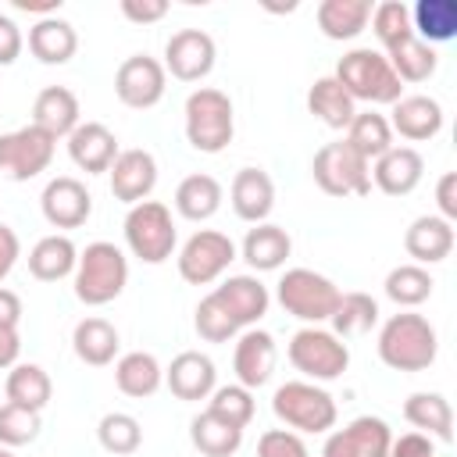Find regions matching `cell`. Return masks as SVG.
<instances>
[{"mask_svg":"<svg viewBox=\"0 0 457 457\" xmlns=\"http://www.w3.org/2000/svg\"><path fill=\"white\" fill-rule=\"evenodd\" d=\"M439 353V336L425 314L400 311L378 328V357L393 371H425Z\"/></svg>","mask_w":457,"mask_h":457,"instance_id":"cell-1","label":"cell"},{"mask_svg":"<svg viewBox=\"0 0 457 457\" xmlns=\"http://www.w3.org/2000/svg\"><path fill=\"white\" fill-rule=\"evenodd\" d=\"M346 93L350 100H364V104H396L403 96V82L396 79V71L389 68L386 54L382 50H371V46H353L339 57L336 64V75H332Z\"/></svg>","mask_w":457,"mask_h":457,"instance_id":"cell-2","label":"cell"},{"mask_svg":"<svg viewBox=\"0 0 457 457\" xmlns=\"http://www.w3.org/2000/svg\"><path fill=\"white\" fill-rule=\"evenodd\" d=\"M71 278H75V296L86 307H104L118 300L121 289L129 286V257L121 253V246L96 239L86 250H79V264Z\"/></svg>","mask_w":457,"mask_h":457,"instance_id":"cell-3","label":"cell"},{"mask_svg":"<svg viewBox=\"0 0 457 457\" xmlns=\"http://www.w3.org/2000/svg\"><path fill=\"white\" fill-rule=\"evenodd\" d=\"M186 139L200 154H221L236 136V111L228 93L214 86H200L186 96Z\"/></svg>","mask_w":457,"mask_h":457,"instance_id":"cell-4","label":"cell"},{"mask_svg":"<svg viewBox=\"0 0 457 457\" xmlns=\"http://www.w3.org/2000/svg\"><path fill=\"white\" fill-rule=\"evenodd\" d=\"M271 411L289 432H311V436L336 428V418H339L332 393L307 378L282 382L271 396Z\"/></svg>","mask_w":457,"mask_h":457,"instance_id":"cell-5","label":"cell"},{"mask_svg":"<svg viewBox=\"0 0 457 457\" xmlns=\"http://www.w3.org/2000/svg\"><path fill=\"white\" fill-rule=\"evenodd\" d=\"M175 243H179L175 218L161 200H143L129 207L125 246L132 250V257H139L143 264H164L175 253Z\"/></svg>","mask_w":457,"mask_h":457,"instance_id":"cell-6","label":"cell"},{"mask_svg":"<svg viewBox=\"0 0 457 457\" xmlns=\"http://www.w3.org/2000/svg\"><path fill=\"white\" fill-rule=\"evenodd\" d=\"M275 300L282 303L286 314H293L307 325H321L332 318V311L339 303V286L311 268H289L275 286Z\"/></svg>","mask_w":457,"mask_h":457,"instance_id":"cell-7","label":"cell"},{"mask_svg":"<svg viewBox=\"0 0 457 457\" xmlns=\"http://www.w3.org/2000/svg\"><path fill=\"white\" fill-rule=\"evenodd\" d=\"M289 364L307 382H332L350 368V346L321 325H303L289 339Z\"/></svg>","mask_w":457,"mask_h":457,"instance_id":"cell-8","label":"cell"},{"mask_svg":"<svg viewBox=\"0 0 457 457\" xmlns=\"http://www.w3.org/2000/svg\"><path fill=\"white\" fill-rule=\"evenodd\" d=\"M311 175L318 189L328 196H368L371 193V164L346 139L325 143L311 161Z\"/></svg>","mask_w":457,"mask_h":457,"instance_id":"cell-9","label":"cell"},{"mask_svg":"<svg viewBox=\"0 0 457 457\" xmlns=\"http://www.w3.org/2000/svg\"><path fill=\"white\" fill-rule=\"evenodd\" d=\"M232 261H236V243L225 232H218V228H196L182 243V250L175 257L179 275L189 286H211V282H218L228 271Z\"/></svg>","mask_w":457,"mask_h":457,"instance_id":"cell-10","label":"cell"},{"mask_svg":"<svg viewBox=\"0 0 457 457\" xmlns=\"http://www.w3.org/2000/svg\"><path fill=\"white\" fill-rule=\"evenodd\" d=\"M54 150H57V139L36 129L32 121L14 132H4L0 136V175L11 182H29L50 168Z\"/></svg>","mask_w":457,"mask_h":457,"instance_id":"cell-11","label":"cell"},{"mask_svg":"<svg viewBox=\"0 0 457 457\" xmlns=\"http://www.w3.org/2000/svg\"><path fill=\"white\" fill-rule=\"evenodd\" d=\"M164 89H168V71L150 54H132L114 71V96L125 107H132V111L157 107L161 96H164Z\"/></svg>","mask_w":457,"mask_h":457,"instance_id":"cell-12","label":"cell"},{"mask_svg":"<svg viewBox=\"0 0 457 457\" xmlns=\"http://www.w3.org/2000/svg\"><path fill=\"white\" fill-rule=\"evenodd\" d=\"M211 300L228 314V321L239 332L257 328V321L271 307V293H268V286L257 275H228L221 286L211 289Z\"/></svg>","mask_w":457,"mask_h":457,"instance_id":"cell-13","label":"cell"},{"mask_svg":"<svg viewBox=\"0 0 457 457\" xmlns=\"http://www.w3.org/2000/svg\"><path fill=\"white\" fill-rule=\"evenodd\" d=\"M214 57L218 46L204 29H179L164 43V71H171V79L179 82H200L204 75H211Z\"/></svg>","mask_w":457,"mask_h":457,"instance_id":"cell-14","label":"cell"},{"mask_svg":"<svg viewBox=\"0 0 457 457\" xmlns=\"http://www.w3.org/2000/svg\"><path fill=\"white\" fill-rule=\"evenodd\" d=\"M393 432L382 418L361 414L343 428H332L325 436L321 457H389Z\"/></svg>","mask_w":457,"mask_h":457,"instance_id":"cell-15","label":"cell"},{"mask_svg":"<svg viewBox=\"0 0 457 457\" xmlns=\"http://www.w3.org/2000/svg\"><path fill=\"white\" fill-rule=\"evenodd\" d=\"M107 179H111V193L114 200L121 204H143L150 200L154 186H157V161L150 150L143 146H132V150H118L114 164L107 168Z\"/></svg>","mask_w":457,"mask_h":457,"instance_id":"cell-16","label":"cell"},{"mask_svg":"<svg viewBox=\"0 0 457 457\" xmlns=\"http://www.w3.org/2000/svg\"><path fill=\"white\" fill-rule=\"evenodd\" d=\"M39 207L54 228H79L93 214V196H89L86 182H79L75 175H57L43 186Z\"/></svg>","mask_w":457,"mask_h":457,"instance_id":"cell-17","label":"cell"},{"mask_svg":"<svg viewBox=\"0 0 457 457\" xmlns=\"http://www.w3.org/2000/svg\"><path fill=\"white\" fill-rule=\"evenodd\" d=\"M275 361H278V346H275V336L264 332V328H246L239 339H236V353H232V371H236V382L246 386V389H257L271 378L275 371Z\"/></svg>","mask_w":457,"mask_h":457,"instance_id":"cell-18","label":"cell"},{"mask_svg":"<svg viewBox=\"0 0 457 457\" xmlns=\"http://www.w3.org/2000/svg\"><path fill=\"white\" fill-rule=\"evenodd\" d=\"M164 386L171 389V396L179 400H207L218 389V371L214 361L200 350H182L171 357V364L164 368Z\"/></svg>","mask_w":457,"mask_h":457,"instance_id":"cell-19","label":"cell"},{"mask_svg":"<svg viewBox=\"0 0 457 457\" xmlns=\"http://www.w3.org/2000/svg\"><path fill=\"white\" fill-rule=\"evenodd\" d=\"M425 175V157L414 146H389L382 157L371 161V182L386 193V196H407L418 189Z\"/></svg>","mask_w":457,"mask_h":457,"instance_id":"cell-20","label":"cell"},{"mask_svg":"<svg viewBox=\"0 0 457 457\" xmlns=\"http://www.w3.org/2000/svg\"><path fill=\"white\" fill-rule=\"evenodd\" d=\"M68 157L86 175H104L118 157V139L104 121H79L68 136Z\"/></svg>","mask_w":457,"mask_h":457,"instance_id":"cell-21","label":"cell"},{"mask_svg":"<svg viewBox=\"0 0 457 457\" xmlns=\"http://www.w3.org/2000/svg\"><path fill=\"white\" fill-rule=\"evenodd\" d=\"M228 204L236 211V218L250 221V225H261L268 221L271 207H275V182L264 168H239L232 175V186H228Z\"/></svg>","mask_w":457,"mask_h":457,"instance_id":"cell-22","label":"cell"},{"mask_svg":"<svg viewBox=\"0 0 457 457\" xmlns=\"http://www.w3.org/2000/svg\"><path fill=\"white\" fill-rule=\"evenodd\" d=\"M453 243H457L453 225L446 218H439V214H421L403 232V250H407V257H414L411 264H421V268L446 261Z\"/></svg>","mask_w":457,"mask_h":457,"instance_id":"cell-23","label":"cell"},{"mask_svg":"<svg viewBox=\"0 0 457 457\" xmlns=\"http://www.w3.org/2000/svg\"><path fill=\"white\" fill-rule=\"evenodd\" d=\"M389 129L411 143H425V139H436L439 129H443V107L439 100L425 96V93H414V96H400L389 111Z\"/></svg>","mask_w":457,"mask_h":457,"instance_id":"cell-24","label":"cell"},{"mask_svg":"<svg viewBox=\"0 0 457 457\" xmlns=\"http://www.w3.org/2000/svg\"><path fill=\"white\" fill-rule=\"evenodd\" d=\"M79 114H82L79 96L68 86H46L32 104V125L54 139H68L79 129Z\"/></svg>","mask_w":457,"mask_h":457,"instance_id":"cell-25","label":"cell"},{"mask_svg":"<svg viewBox=\"0 0 457 457\" xmlns=\"http://www.w3.org/2000/svg\"><path fill=\"white\" fill-rule=\"evenodd\" d=\"M243 261L253 268V271H278L286 264V257L293 253V239L282 225L275 221H261L253 225L246 236H243V246H239Z\"/></svg>","mask_w":457,"mask_h":457,"instance_id":"cell-26","label":"cell"},{"mask_svg":"<svg viewBox=\"0 0 457 457\" xmlns=\"http://www.w3.org/2000/svg\"><path fill=\"white\" fill-rule=\"evenodd\" d=\"M118 346H121L118 328H114L107 318H100V314L82 318V321L75 325V332H71V350H75V357H79L82 364H93V368L114 364Z\"/></svg>","mask_w":457,"mask_h":457,"instance_id":"cell-27","label":"cell"},{"mask_svg":"<svg viewBox=\"0 0 457 457\" xmlns=\"http://www.w3.org/2000/svg\"><path fill=\"white\" fill-rule=\"evenodd\" d=\"M75 264H79V246L64 232L43 236L29 250V275L39 282H61V278L75 275Z\"/></svg>","mask_w":457,"mask_h":457,"instance_id":"cell-28","label":"cell"},{"mask_svg":"<svg viewBox=\"0 0 457 457\" xmlns=\"http://www.w3.org/2000/svg\"><path fill=\"white\" fill-rule=\"evenodd\" d=\"M29 50L36 61L43 64H68L79 50V32L71 21L64 18H39L32 29H29Z\"/></svg>","mask_w":457,"mask_h":457,"instance_id":"cell-29","label":"cell"},{"mask_svg":"<svg viewBox=\"0 0 457 457\" xmlns=\"http://www.w3.org/2000/svg\"><path fill=\"white\" fill-rule=\"evenodd\" d=\"M314 18H318V29H321L325 39L346 43V39H357L368 29L371 4L368 0H321Z\"/></svg>","mask_w":457,"mask_h":457,"instance_id":"cell-30","label":"cell"},{"mask_svg":"<svg viewBox=\"0 0 457 457\" xmlns=\"http://www.w3.org/2000/svg\"><path fill=\"white\" fill-rule=\"evenodd\" d=\"M225 200V189L214 175L207 171H196V175H186L179 186H175V211L186 218V221H207L218 214Z\"/></svg>","mask_w":457,"mask_h":457,"instance_id":"cell-31","label":"cell"},{"mask_svg":"<svg viewBox=\"0 0 457 457\" xmlns=\"http://www.w3.org/2000/svg\"><path fill=\"white\" fill-rule=\"evenodd\" d=\"M164 382V368L154 353L146 350H132V353H121L114 361V386L132 396V400H143V396H154Z\"/></svg>","mask_w":457,"mask_h":457,"instance_id":"cell-32","label":"cell"},{"mask_svg":"<svg viewBox=\"0 0 457 457\" xmlns=\"http://www.w3.org/2000/svg\"><path fill=\"white\" fill-rule=\"evenodd\" d=\"M403 418L414 425V432H425L428 439H453V411L443 393H411L403 400Z\"/></svg>","mask_w":457,"mask_h":457,"instance_id":"cell-33","label":"cell"},{"mask_svg":"<svg viewBox=\"0 0 457 457\" xmlns=\"http://www.w3.org/2000/svg\"><path fill=\"white\" fill-rule=\"evenodd\" d=\"M307 111H311L321 125H328V129H346V125L353 121V114H357L350 93H346L332 75L314 79V86L307 89Z\"/></svg>","mask_w":457,"mask_h":457,"instance_id":"cell-34","label":"cell"},{"mask_svg":"<svg viewBox=\"0 0 457 457\" xmlns=\"http://www.w3.org/2000/svg\"><path fill=\"white\" fill-rule=\"evenodd\" d=\"M189 439L204 457H232L243 446V428L221 421L218 414H211L207 407L189 421Z\"/></svg>","mask_w":457,"mask_h":457,"instance_id":"cell-35","label":"cell"},{"mask_svg":"<svg viewBox=\"0 0 457 457\" xmlns=\"http://www.w3.org/2000/svg\"><path fill=\"white\" fill-rule=\"evenodd\" d=\"M4 396H7V403H18V407H29V411L43 414V407L54 396V382L39 364H14L7 371Z\"/></svg>","mask_w":457,"mask_h":457,"instance_id":"cell-36","label":"cell"},{"mask_svg":"<svg viewBox=\"0 0 457 457\" xmlns=\"http://www.w3.org/2000/svg\"><path fill=\"white\" fill-rule=\"evenodd\" d=\"M411 25L421 43H450L457 36V4L453 0H418L411 7Z\"/></svg>","mask_w":457,"mask_h":457,"instance_id":"cell-37","label":"cell"},{"mask_svg":"<svg viewBox=\"0 0 457 457\" xmlns=\"http://www.w3.org/2000/svg\"><path fill=\"white\" fill-rule=\"evenodd\" d=\"M346 143L371 164L375 157H382L389 146H393V129H389V118L378 114V111H357L353 121L346 125Z\"/></svg>","mask_w":457,"mask_h":457,"instance_id":"cell-38","label":"cell"},{"mask_svg":"<svg viewBox=\"0 0 457 457\" xmlns=\"http://www.w3.org/2000/svg\"><path fill=\"white\" fill-rule=\"evenodd\" d=\"M332 332L339 339L346 336H364L378 325V303L371 293H339V303L332 311Z\"/></svg>","mask_w":457,"mask_h":457,"instance_id":"cell-39","label":"cell"},{"mask_svg":"<svg viewBox=\"0 0 457 457\" xmlns=\"http://www.w3.org/2000/svg\"><path fill=\"white\" fill-rule=\"evenodd\" d=\"M386 61H389V68L396 71L400 82H425L436 71V64H439L436 50L428 43H421L418 36H407L396 46H389L386 50Z\"/></svg>","mask_w":457,"mask_h":457,"instance_id":"cell-40","label":"cell"},{"mask_svg":"<svg viewBox=\"0 0 457 457\" xmlns=\"http://www.w3.org/2000/svg\"><path fill=\"white\" fill-rule=\"evenodd\" d=\"M386 296L396 303V307H418V303H425L428 296H432V275H428V268H421V264H396L389 275H386Z\"/></svg>","mask_w":457,"mask_h":457,"instance_id":"cell-41","label":"cell"},{"mask_svg":"<svg viewBox=\"0 0 457 457\" xmlns=\"http://www.w3.org/2000/svg\"><path fill=\"white\" fill-rule=\"evenodd\" d=\"M96 439L107 453L114 457H129L143 446V425L129 414V411H107L96 425Z\"/></svg>","mask_w":457,"mask_h":457,"instance_id":"cell-42","label":"cell"},{"mask_svg":"<svg viewBox=\"0 0 457 457\" xmlns=\"http://www.w3.org/2000/svg\"><path fill=\"white\" fill-rule=\"evenodd\" d=\"M371 32L375 39L382 43V50L396 46L400 39L414 36V25H411V7L403 0H382L378 7H371Z\"/></svg>","mask_w":457,"mask_h":457,"instance_id":"cell-43","label":"cell"},{"mask_svg":"<svg viewBox=\"0 0 457 457\" xmlns=\"http://www.w3.org/2000/svg\"><path fill=\"white\" fill-rule=\"evenodd\" d=\"M207 411L218 414L221 421L236 425V428H246L253 421V393L246 386H218L211 396H207Z\"/></svg>","mask_w":457,"mask_h":457,"instance_id":"cell-44","label":"cell"},{"mask_svg":"<svg viewBox=\"0 0 457 457\" xmlns=\"http://www.w3.org/2000/svg\"><path fill=\"white\" fill-rule=\"evenodd\" d=\"M43 421H39V411H29V407H18V403H0V446H25L39 436Z\"/></svg>","mask_w":457,"mask_h":457,"instance_id":"cell-45","label":"cell"},{"mask_svg":"<svg viewBox=\"0 0 457 457\" xmlns=\"http://www.w3.org/2000/svg\"><path fill=\"white\" fill-rule=\"evenodd\" d=\"M193 328H196V336L207 339V343H228V339L239 336V328H236V325L228 321V314L211 300V293L196 303V311H193Z\"/></svg>","mask_w":457,"mask_h":457,"instance_id":"cell-46","label":"cell"},{"mask_svg":"<svg viewBox=\"0 0 457 457\" xmlns=\"http://www.w3.org/2000/svg\"><path fill=\"white\" fill-rule=\"evenodd\" d=\"M257 457H311V453H307V443L300 439V432L268 428L257 439Z\"/></svg>","mask_w":457,"mask_h":457,"instance_id":"cell-47","label":"cell"},{"mask_svg":"<svg viewBox=\"0 0 457 457\" xmlns=\"http://www.w3.org/2000/svg\"><path fill=\"white\" fill-rule=\"evenodd\" d=\"M121 14L136 25H154L168 14V0H121Z\"/></svg>","mask_w":457,"mask_h":457,"instance_id":"cell-48","label":"cell"},{"mask_svg":"<svg viewBox=\"0 0 457 457\" xmlns=\"http://www.w3.org/2000/svg\"><path fill=\"white\" fill-rule=\"evenodd\" d=\"M389 457H436V443L425 432H403L389 443Z\"/></svg>","mask_w":457,"mask_h":457,"instance_id":"cell-49","label":"cell"},{"mask_svg":"<svg viewBox=\"0 0 457 457\" xmlns=\"http://www.w3.org/2000/svg\"><path fill=\"white\" fill-rule=\"evenodd\" d=\"M436 207L439 218H446L450 225L457 221V171H443L436 182Z\"/></svg>","mask_w":457,"mask_h":457,"instance_id":"cell-50","label":"cell"},{"mask_svg":"<svg viewBox=\"0 0 457 457\" xmlns=\"http://www.w3.org/2000/svg\"><path fill=\"white\" fill-rule=\"evenodd\" d=\"M21 46H25L21 29L14 25V18L0 14V64H4V68H7V64H14V61H18V54H21Z\"/></svg>","mask_w":457,"mask_h":457,"instance_id":"cell-51","label":"cell"},{"mask_svg":"<svg viewBox=\"0 0 457 457\" xmlns=\"http://www.w3.org/2000/svg\"><path fill=\"white\" fill-rule=\"evenodd\" d=\"M18 257H21L18 232H14L11 225H4V221H0V282L11 275V268L18 264Z\"/></svg>","mask_w":457,"mask_h":457,"instance_id":"cell-52","label":"cell"},{"mask_svg":"<svg viewBox=\"0 0 457 457\" xmlns=\"http://www.w3.org/2000/svg\"><path fill=\"white\" fill-rule=\"evenodd\" d=\"M18 321H21V296L0 286V328H18Z\"/></svg>","mask_w":457,"mask_h":457,"instance_id":"cell-53","label":"cell"},{"mask_svg":"<svg viewBox=\"0 0 457 457\" xmlns=\"http://www.w3.org/2000/svg\"><path fill=\"white\" fill-rule=\"evenodd\" d=\"M18 353H21V336H18V328H0V371H4V368H14V364H18Z\"/></svg>","mask_w":457,"mask_h":457,"instance_id":"cell-54","label":"cell"},{"mask_svg":"<svg viewBox=\"0 0 457 457\" xmlns=\"http://www.w3.org/2000/svg\"><path fill=\"white\" fill-rule=\"evenodd\" d=\"M18 11H32V14H43V18H54L61 0H14Z\"/></svg>","mask_w":457,"mask_h":457,"instance_id":"cell-55","label":"cell"},{"mask_svg":"<svg viewBox=\"0 0 457 457\" xmlns=\"http://www.w3.org/2000/svg\"><path fill=\"white\" fill-rule=\"evenodd\" d=\"M0 457H14V450L11 446H0Z\"/></svg>","mask_w":457,"mask_h":457,"instance_id":"cell-56","label":"cell"}]
</instances>
